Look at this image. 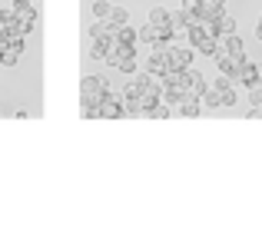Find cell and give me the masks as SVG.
<instances>
[{
  "mask_svg": "<svg viewBox=\"0 0 262 235\" xmlns=\"http://www.w3.org/2000/svg\"><path fill=\"white\" fill-rule=\"evenodd\" d=\"M179 7H183L189 17H199V10H203V0H179Z\"/></svg>",
  "mask_w": 262,
  "mask_h": 235,
  "instance_id": "44dd1931",
  "label": "cell"
},
{
  "mask_svg": "<svg viewBox=\"0 0 262 235\" xmlns=\"http://www.w3.org/2000/svg\"><path fill=\"white\" fill-rule=\"evenodd\" d=\"M7 43H10V37H7V30H4V27H0V50H4Z\"/></svg>",
  "mask_w": 262,
  "mask_h": 235,
  "instance_id": "d4e9b609",
  "label": "cell"
},
{
  "mask_svg": "<svg viewBox=\"0 0 262 235\" xmlns=\"http://www.w3.org/2000/svg\"><path fill=\"white\" fill-rule=\"evenodd\" d=\"M249 120H262V103H259V106H252V109H249Z\"/></svg>",
  "mask_w": 262,
  "mask_h": 235,
  "instance_id": "cb8c5ba5",
  "label": "cell"
},
{
  "mask_svg": "<svg viewBox=\"0 0 262 235\" xmlns=\"http://www.w3.org/2000/svg\"><path fill=\"white\" fill-rule=\"evenodd\" d=\"M169 113H173V106H166V103H153V106L149 109H143V116H146V120H169Z\"/></svg>",
  "mask_w": 262,
  "mask_h": 235,
  "instance_id": "2e32d148",
  "label": "cell"
},
{
  "mask_svg": "<svg viewBox=\"0 0 262 235\" xmlns=\"http://www.w3.org/2000/svg\"><path fill=\"white\" fill-rule=\"evenodd\" d=\"M176 113L183 116V120H196V116L203 113V103H199L196 96H186V100H183V103L176 106Z\"/></svg>",
  "mask_w": 262,
  "mask_h": 235,
  "instance_id": "30bf717a",
  "label": "cell"
},
{
  "mask_svg": "<svg viewBox=\"0 0 262 235\" xmlns=\"http://www.w3.org/2000/svg\"><path fill=\"white\" fill-rule=\"evenodd\" d=\"M110 24H113V27H123V24H129V10H126V7H110Z\"/></svg>",
  "mask_w": 262,
  "mask_h": 235,
  "instance_id": "d6986e66",
  "label": "cell"
},
{
  "mask_svg": "<svg viewBox=\"0 0 262 235\" xmlns=\"http://www.w3.org/2000/svg\"><path fill=\"white\" fill-rule=\"evenodd\" d=\"M239 83H243L246 89L256 86V83H262V66H259V63H249V60H246V63H243V73H239Z\"/></svg>",
  "mask_w": 262,
  "mask_h": 235,
  "instance_id": "ba28073f",
  "label": "cell"
},
{
  "mask_svg": "<svg viewBox=\"0 0 262 235\" xmlns=\"http://www.w3.org/2000/svg\"><path fill=\"white\" fill-rule=\"evenodd\" d=\"M10 13H13V7H10V10H0V24H4V20L10 17Z\"/></svg>",
  "mask_w": 262,
  "mask_h": 235,
  "instance_id": "4316f807",
  "label": "cell"
},
{
  "mask_svg": "<svg viewBox=\"0 0 262 235\" xmlns=\"http://www.w3.org/2000/svg\"><path fill=\"white\" fill-rule=\"evenodd\" d=\"M166 57H169V66L189 70V66H192V57H196V46H189V43H169Z\"/></svg>",
  "mask_w": 262,
  "mask_h": 235,
  "instance_id": "7a4b0ae2",
  "label": "cell"
},
{
  "mask_svg": "<svg viewBox=\"0 0 262 235\" xmlns=\"http://www.w3.org/2000/svg\"><path fill=\"white\" fill-rule=\"evenodd\" d=\"M113 40H116V43H123V46H136V40H140V30H136L133 24H123V27H116Z\"/></svg>",
  "mask_w": 262,
  "mask_h": 235,
  "instance_id": "9c48e42d",
  "label": "cell"
},
{
  "mask_svg": "<svg viewBox=\"0 0 262 235\" xmlns=\"http://www.w3.org/2000/svg\"><path fill=\"white\" fill-rule=\"evenodd\" d=\"M206 86H209V83H206L203 73H199V70H189V96H196V100H199V96L206 93Z\"/></svg>",
  "mask_w": 262,
  "mask_h": 235,
  "instance_id": "4fadbf2b",
  "label": "cell"
},
{
  "mask_svg": "<svg viewBox=\"0 0 262 235\" xmlns=\"http://www.w3.org/2000/svg\"><path fill=\"white\" fill-rule=\"evenodd\" d=\"M93 17L96 20H106L110 17V4H106V0H96V4H93Z\"/></svg>",
  "mask_w": 262,
  "mask_h": 235,
  "instance_id": "7402d4cb",
  "label": "cell"
},
{
  "mask_svg": "<svg viewBox=\"0 0 262 235\" xmlns=\"http://www.w3.org/2000/svg\"><path fill=\"white\" fill-rule=\"evenodd\" d=\"M96 113H100V120H123V116H126V109H123V96L106 93V100L96 106Z\"/></svg>",
  "mask_w": 262,
  "mask_h": 235,
  "instance_id": "3957f363",
  "label": "cell"
},
{
  "mask_svg": "<svg viewBox=\"0 0 262 235\" xmlns=\"http://www.w3.org/2000/svg\"><path fill=\"white\" fill-rule=\"evenodd\" d=\"M116 27L110 24V20H96L93 27H90V40H113Z\"/></svg>",
  "mask_w": 262,
  "mask_h": 235,
  "instance_id": "8fae6325",
  "label": "cell"
},
{
  "mask_svg": "<svg viewBox=\"0 0 262 235\" xmlns=\"http://www.w3.org/2000/svg\"><path fill=\"white\" fill-rule=\"evenodd\" d=\"M199 103H203V109H219V106H223V100H219V89L209 83V86H206V93L199 96Z\"/></svg>",
  "mask_w": 262,
  "mask_h": 235,
  "instance_id": "9a60e30c",
  "label": "cell"
},
{
  "mask_svg": "<svg viewBox=\"0 0 262 235\" xmlns=\"http://www.w3.org/2000/svg\"><path fill=\"white\" fill-rule=\"evenodd\" d=\"M110 50H113V40H93V46H90V57H93V60H106Z\"/></svg>",
  "mask_w": 262,
  "mask_h": 235,
  "instance_id": "ac0fdd59",
  "label": "cell"
},
{
  "mask_svg": "<svg viewBox=\"0 0 262 235\" xmlns=\"http://www.w3.org/2000/svg\"><path fill=\"white\" fill-rule=\"evenodd\" d=\"M169 20H173V13H169L166 7H153V10H149V24L153 27H173Z\"/></svg>",
  "mask_w": 262,
  "mask_h": 235,
  "instance_id": "e0dca14e",
  "label": "cell"
},
{
  "mask_svg": "<svg viewBox=\"0 0 262 235\" xmlns=\"http://www.w3.org/2000/svg\"><path fill=\"white\" fill-rule=\"evenodd\" d=\"M192 46H196V53H203V57H216V37H206V33H199Z\"/></svg>",
  "mask_w": 262,
  "mask_h": 235,
  "instance_id": "5bb4252c",
  "label": "cell"
},
{
  "mask_svg": "<svg viewBox=\"0 0 262 235\" xmlns=\"http://www.w3.org/2000/svg\"><path fill=\"white\" fill-rule=\"evenodd\" d=\"M106 93H110V80L106 77H83L80 80V106H90V109H96L103 100H106Z\"/></svg>",
  "mask_w": 262,
  "mask_h": 235,
  "instance_id": "6da1fadb",
  "label": "cell"
},
{
  "mask_svg": "<svg viewBox=\"0 0 262 235\" xmlns=\"http://www.w3.org/2000/svg\"><path fill=\"white\" fill-rule=\"evenodd\" d=\"M216 24H219V33H236V20H232L229 17V13H219V17H216Z\"/></svg>",
  "mask_w": 262,
  "mask_h": 235,
  "instance_id": "ffe728a7",
  "label": "cell"
},
{
  "mask_svg": "<svg viewBox=\"0 0 262 235\" xmlns=\"http://www.w3.org/2000/svg\"><path fill=\"white\" fill-rule=\"evenodd\" d=\"M13 13H17L24 33H30L33 24H37V7H33V0H20V4H13Z\"/></svg>",
  "mask_w": 262,
  "mask_h": 235,
  "instance_id": "8992f818",
  "label": "cell"
},
{
  "mask_svg": "<svg viewBox=\"0 0 262 235\" xmlns=\"http://www.w3.org/2000/svg\"><path fill=\"white\" fill-rule=\"evenodd\" d=\"M186 96H189V93H186V89H179V86H163V103H166V106H173V109L186 100Z\"/></svg>",
  "mask_w": 262,
  "mask_h": 235,
  "instance_id": "7c38bea8",
  "label": "cell"
},
{
  "mask_svg": "<svg viewBox=\"0 0 262 235\" xmlns=\"http://www.w3.org/2000/svg\"><path fill=\"white\" fill-rule=\"evenodd\" d=\"M212 86L219 89V100H223V106H236V103H239V93H236V86H232V80H229V77L212 80Z\"/></svg>",
  "mask_w": 262,
  "mask_h": 235,
  "instance_id": "52a82bcc",
  "label": "cell"
},
{
  "mask_svg": "<svg viewBox=\"0 0 262 235\" xmlns=\"http://www.w3.org/2000/svg\"><path fill=\"white\" fill-rule=\"evenodd\" d=\"M24 50H27V37L10 40V43L0 50V66H17V63H20V57H24Z\"/></svg>",
  "mask_w": 262,
  "mask_h": 235,
  "instance_id": "277c9868",
  "label": "cell"
},
{
  "mask_svg": "<svg viewBox=\"0 0 262 235\" xmlns=\"http://www.w3.org/2000/svg\"><path fill=\"white\" fill-rule=\"evenodd\" d=\"M243 63H246V57H236V53H223V57H216V66L223 70V77H229L232 83H236L239 73H243Z\"/></svg>",
  "mask_w": 262,
  "mask_h": 235,
  "instance_id": "5b68a950",
  "label": "cell"
},
{
  "mask_svg": "<svg viewBox=\"0 0 262 235\" xmlns=\"http://www.w3.org/2000/svg\"><path fill=\"white\" fill-rule=\"evenodd\" d=\"M256 37L262 40V13H259V20H256Z\"/></svg>",
  "mask_w": 262,
  "mask_h": 235,
  "instance_id": "484cf974",
  "label": "cell"
},
{
  "mask_svg": "<svg viewBox=\"0 0 262 235\" xmlns=\"http://www.w3.org/2000/svg\"><path fill=\"white\" fill-rule=\"evenodd\" d=\"M249 103H252V106H259V103H262V83L249 86Z\"/></svg>",
  "mask_w": 262,
  "mask_h": 235,
  "instance_id": "603a6c76",
  "label": "cell"
}]
</instances>
